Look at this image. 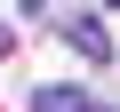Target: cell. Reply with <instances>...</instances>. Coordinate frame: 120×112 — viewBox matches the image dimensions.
<instances>
[{"instance_id": "obj_4", "label": "cell", "mask_w": 120, "mask_h": 112, "mask_svg": "<svg viewBox=\"0 0 120 112\" xmlns=\"http://www.w3.org/2000/svg\"><path fill=\"white\" fill-rule=\"evenodd\" d=\"M16 8H24V16H40V8H48V0H16Z\"/></svg>"}, {"instance_id": "obj_2", "label": "cell", "mask_w": 120, "mask_h": 112, "mask_svg": "<svg viewBox=\"0 0 120 112\" xmlns=\"http://www.w3.org/2000/svg\"><path fill=\"white\" fill-rule=\"evenodd\" d=\"M64 40L88 56V64H112V32H104V16H64Z\"/></svg>"}, {"instance_id": "obj_1", "label": "cell", "mask_w": 120, "mask_h": 112, "mask_svg": "<svg viewBox=\"0 0 120 112\" xmlns=\"http://www.w3.org/2000/svg\"><path fill=\"white\" fill-rule=\"evenodd\" d=\"M32 112H112V104H96V96L72 88V80H48V88H32Z\"/></svg>"}, {"instance_id": "obj_3", "label": "cell", "mask_w": 120, "mask_h": 112, "mask_svg": "<svg viewBox=\"0 0 120 112\" xmlns=\"http://www.w3.org/2000/svg\"><path fill=\"white\" fill-rule=\"evenodd\" d=\"M0 56H16V32H8V24H0Z\"/></svg>"}, {"instance_id": "obj_5", "label": "cell", "mask_w": 120, "mask_h": 112, "mask_svg": "<svg viewBox=\"0 0 120 112\" xmlns=\"http://www.w3.org/2000/svg\"><path fill=\"white\" fill-rule=\"evenodd\" d=\"M96 8H120V0H96Z\"/></svg>"}]
</instances>
